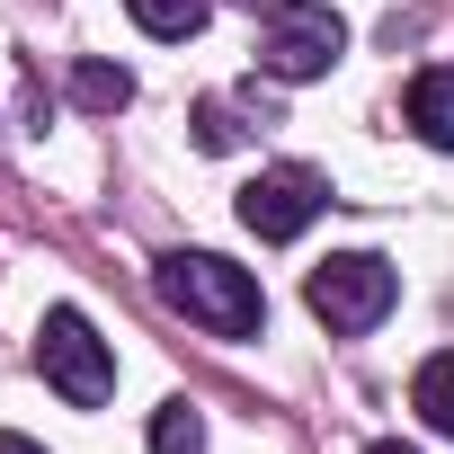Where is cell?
Returning <instances> with one entry per match:
<instances>
[{"mask_svg":"<svg viewBox=\"0 0 454 454\" xmlns=\"http://www.w3.org/2000/svg\"><path fill=\"white\" fill-rule=\"evenodd\" d=\"M152 286H160V303H169V312H187V321H196V330H214V339H259V321H268L259 277H250V268H232V259H214V250H169Z\"/></svg>","mask_w":454,"mask_h":454,"instance_id":"cell-1","label":"cell"},{"mask_svg":"<svg viewBox=\"0 0 454 454\" xmlns=\"http://www.w3.org/2000/svg\"><path fill=\"white\" fill-rule=\"evenodd\" d=\"M303 303H312L339 339H365V330L401 303V268L374 259V250H339V259H321V268L303 277Z\"/></svg>","mask_w":454,"mask_h":454,"instance_id":"cell-2","label":"cell"},{"mask_svg":"<svg viewBox=\"0 0 454 454\" xmlns=\"http://www.w3.org/2000/svg\"><path fill=\"white\" fill-rule=\"evenodd\" d=\"M36 374H45L72 410H98V401L116 392V356H107V339H98L72 303H54V312L36 321Z\"/></svg>","mask_w":454,"mask_h":454,"instance_id":"cell-3","label":"cell"},{"mask_svg":"<svg viewBox=\"0 0 454 454\" xmlns=\"http://www.w3.org/2000/svg\"><path fill=\"white\" fill-rule=\"evenodd\" d=\"M339 54H348V27H339V10H321V0H286V10H268L259 63H268L277 81H321Z\"/></svg>","mask_w":454,"mask_h":454,"instance_id":"cell-4","label":"cell"},{"mask_svg":"<svg viewBox=\"0 0 454 454\" xmlns=\"http://www.w3.org/2000/svg\"><path fill=\"white\" fill-rule=\"evenodd\" d=\"M321 205H330V178L312 160H277V169H259L241 187V223H250L259 241H303Z\"/></svg>","mask_w":454,"mask_h":454,"instance_id":"cell-5","label":"cell"},{"mask_svg":"<svg viewBox=\"0 0 454 454\" xmlns=\"http://www.w3.org/2000/svg\"><path fill=\"white\" fill-rule=\"evenodd\" d=\"M410 125H419V143L454 152V63H427L410 81Z\"/></svg>","mask_w":454,"mask_h":454,"instance_id":"cell-6","label":"cell"},{"mask_svg":"<svg viewBox=\"0 0 454 454\" xmlns=\"http://www.w3.org/2000/svg\"><path fill=\"white\" fill-rule=\"evenodd\" d=\"M125 98H134V72H125V63H98V54H90V63H72V107L116 116Z\"/></svg>","mask_w":454,"mask_h":454,"instance_id":"cell-7","label":"cell"},{"mask_svg":"<svg viewBox=\"0 0 454 454\" xmlns=\"http://www.w3.org/2000/svg\"><path fill=\"white\" fill-rule=\"evenodd\" d=\"M410 401H419V419H427L436 436H454V348L419 365V383H410Z\"/></svg>","mask_w":454,"mask_h":454,"instance_id":"cell-8","label":"cell"},{"mask_svg":"<svg viewBox=\"0 0 454 454\" xmlns=\"http://www.w3.org/2000/svg\"><path fill=\"white\" fill-rule=\"evenodd\" d=\"M125 10H134L143 36H196L214 19V0H125Z\"/></svg>","mask_w":454,"mask_h":454,"instance_id":"cell-9","label":"cell"},{"mask_svg":"<svg viewBox=\"0 0 454 454\" xmlns=\"http://www.w3.org/2000/svg\"><path fill=\"white\" fill-rule=\"evenodd\" d=\"M152 454H205V419L187 401H160L152 410Z\"/></svg>","mask_w":454,"mask_h":454,"instance_id":"cell-10","label":"cell"},{"mask_svg":"<svg viewBox=\"0 0 454 454\" xmlns=\"http://www.w3.org/2000/svg\"><path fill=\"white\" fill-rule=\"evenodd\" d=\"M241 134H250V125H241L232 98H205V107H196V143H205V152H232Z\"/></svg>","mask_w":454,"mask_h":454,"instance_id":"cell-11","label":"cell"},{"mask_svg":"<svg viewBox=\"0 0 454 454\" xmlns=\"http://www.w3.org/2000/svg\"><path fill=\"white\" fill-rule=\"evenodd\" d=\"M0 454H45L36 436H10V427H0Z\"/></svg>","mask_w":454,"mask_h":454,"instance_id":"cell-12","label":"cell"},{"mask_svg":"<svg viewBox=\"0 0 454 454\" xmlns=\"http://www.w3.org/2000/svg\"><path fill=\"white\" fill-rule=\"evenodd\" d=\"M365 454H419V445H401V436H383V445H365Z\"/></svg>","mask_w":454,"mask_h":454,"instance_id":"cell-13","label":"cell"},{"mask_svg":"<svg viewBox=\"0 0 454 454\" xmlns=\"http://www.w3.org/2000/svg\"><path fill=\"white\" fill-rule=\"evenodd\" d=\"M250 10H286V0H250Z\"/></svg>","mask_w":454,"mask_h":454,"instance_id":"cell-14","label":"cell"}]
</instances>
